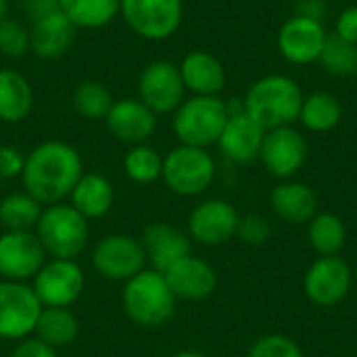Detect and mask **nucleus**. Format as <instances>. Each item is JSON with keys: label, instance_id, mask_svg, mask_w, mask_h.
I'll return each instance as SVG.
<instances>
[{"label": "nucleus", "instance_id": "17", "mask_svg": "<svg viewBox=\"0 0 357 357\" xmlns=\"http://www.w3.org/2000/svg\"><path fill=\"white\" fill-rule=\"evenodd\" d=\"M172 293L176 295V299L182 301H205L209 299L215 289H218V272L215 268L188 253L184 257H180L176 264H172L165 272H163Z\"/></svg>", "mask_w": 357, "mask_h": 357}, {"label": "nucleus", "instance_id": "25", "mask_svg": "<svg viewBox=\"0 0 357 357\" xmlns=\"http://www.w3.org/2000/svg\"><path fill=\"white\" fill-rule=\"evenodd\" d=\"M33 109V88L29 79L15 69H0V121L19 123Z\"/></svg>", "mask_w": 357, "mask_h": 357}, {"label": "nucleus", "instance_id": "29", "mask_svg": "<svg viewBox=\"0 0 357 357\" xmlns=\"http://www.w3.org/2000/svg\"><path fill=\"white\" fill-rule=\"evenodd\" d=\"M121 0H59V8L75 27L98 29L119 15Z\"/></svg>", "mask_w": 357, "mask_h": 357}, {"label": "nucleus", "instance_id": "11", "mask_svg": "<svg viewBox=\"0 0 357 357\" xmlns=\"http://www.w3.org/2000/svg\"><path fill=\"white\" fill-rule=\"evenodd\" d=\"M138 98L155 115L174 113L186 98L180 67L167 59L149 63L138 77Z\"/></svg>", "mask_w": 357, "mask_h": 357}, {"label": "nucleus", "instance_id": "24", "mask_svg": "<svg viewBox=\"0 0 357 357\" xmlns=\"http://www.w3.org/2000/svg\"><path fill=\"white\" fill-rule=\"evenodd\" d=\"M274 213L289 224H307L318 213V197L303 182H282L270 195Z\"/></svg>", "mask_w": 357, "mask_h": 357}, {"label": "nucleus", "instance_id": "12", "mask_svg": "<svg viewBox=\"0 0 357 357\" xmlns=\"http://www.w3.org/2000/svg\"><path fill=\"white\" fill-rule=\"evenodd\" d=\"M326 38H328V33L318 17L299 13L282 23L276 44H278L280 54L289 63L310 65V63L320 61Z\"/></svg>", "mask_w": 357, "mask_h": 357}, {"label": "nucleus", "instance_id": "27", "mask_svg": "<svg viewBox=\"0 0 357 357\" xmlns=\"http://www.w3.org/2000/svg\"><path fill=\"white\" fill-rule=\"evenodd\" d=\"M343 119V105L341 100L331 92H314L310 96H303L299 121L305 130L324 134L335 130Z\"/></svg>", "mask_w": 357, "mask_h": 357}, {"label": "nucleus", "instance_id": "39", "mask_svg": "<svg viewBox=\"0 0 357 357\" xmlns=\"http://www.w3.org/2000/svg\"><path fill=\"white\" fill-rule=\"evenodd\" d=\"M335 33L351 44H357V6H347L341 10L335 23Z\"/></svg>", "mask_w": 357, "mask_h": 357}, {"label": "nucleus", "instance_id": "30", "mask_svg": "<svg viewBox=\"0 0 357 357\" xmlns=\"http://www.w3.org/2000/svg\"><path fill=\"white\" fill-rule=\"evenodd\" d=\"M307 238L320 257H331V255H339L341 249L345 247L347 230H345V224L339 215L316 213L310 220Z\"/></svg>", "mask_w": 357, "mask_h": 357}, {"label": "nucleus", "instance_id": "21", "mask_svg": "<svg viewBox=\"0 0 357 357\" xmlns=\"http://www.w3.org/2000/svg\"><path fill=\"white\" fill-rule=\"evenodd\" d=\"M178 67L186 90H190L195 96H220V92L226 88V69L211 52L192 50Z\"/></svg>", "mask_w": 357, "mask_h": 357}, {"label": "nucleus", "instance_id": "9", "mask_svg": "<svg viewBox=\"0 0 357 357\" xmlns=\"http://www.w3.org/2000/svg\"><path fill=\"white\" fill-rule=\"evenodd\" d=\"M92 268L111 282H128L149 268L140 238L132 234H107L92 249Z\"/></svg>", "mask_w": 357, "mask_h": 357}, {"label": "nucleus", "instance_id": "19", "mask_svg": "<svg viewBox=\"0 0 357 357\" xmlns=\"http://www.w3.org/2000/svg\"><path fill=\"white\" fill-rule=\"evenodd\" d=\"M264 136H266V130L259 123H255L243 109L230 111V117L224 126L218 146L222 155L230 159L232 163L247 165L259 159Z\"/></svg>", "mask_w": 357, "mask_h": 357}, {"label": "nucleus", "instance_id": "4", "mask_svg": "<svg viewBox=\"0 0 357 357\" xmlns=\"http://www.w3.org/2000/svg\"><path fill=\"white\" fill-rule=\"evenodd\" d=\"M33 232L52 259H77L90 238L88 220L67 201L46 205Z\"/></svg>", "mask_w": 357, "mask_h": 357}, {"label": "nucleus", "instance_id": "6", "mask_svg": "<svg viewBox=\"0 0 357 357\" xmlns=\"http://www.w3.org/2000/svg\"><path fill=\"white\" fill-rule=\"evenodd\" d=\"M161 180L178 197H199L215 180V161L207 149L178 144L163 157Z\"/></svg>", "mask_w": 357, "mask_h": 357}, {"label": "nucleus", "instance_id": "31", "mask_svg": "<svg viewBox=\"0 0 357 357\" xmlns=\"http://www.w3.org/2000/svg\"><path fill=\"white\" fill-rule=\"evenodd\" d=\"M123 172L128 180L134 184H153L161 180L163 172V155H159L157 149L144 144L130 146V151L123 157Z\"/></svg>", "mask_w": 357, "mask_h": 357}, {"label": "nucleus", "instance_id": "36", "mask_svg": "<svg viewBox=\"0 0 357 357\" xmlns=\"http://www.w3.org/2000/svg\"><path fill=\"white\" fill-rule=\"evenodd\" d=\"M236 236L251 247H261L270 241L272 236V226L264 215L257 213H249L245 218L238 220V228H236Z\"/></svg>", "mask_w": 357, "mask_h": 357}, {"label": "nucleus", "instance_id": "1", "mask_svg": "<svg viewBox=\"0 0 357 357\" xmlns=\"http://www.w3.org/2000/svg\"><path fill=\"white\" fill-rule=\"evenodd\" d=\"M82 174L84 163L75 146L63 140H44L25 155L21 184L46 207L67 201Z\"/></svg>", "mask_w": 357, "mask_h": 357}, {"label": "nucleus", "instance_id": "10", "mask_svg": "<svg viewBox=\"0 0 357 357\" xmlns=\"http://www.w3.org/2000/svg\"><path fill=\"white\" fill-rule=\"evenodd\" d=\"M42 303L31 284L0 278V339L23 341L33 337Z\"/></svg>", "mask_w": 357, "mask_h": 357}, {"label": "nucleus", "instance_id": "5", "mask_svg": "<svg viewBox=\"0 0 357 357\" xmlns=\"http://www.w3.org/2000/svg\"><path fill=\"white\" fill-rule=\"evenodd\" d=\"M230 107L220 96H190L174 111V134L180 144L209 149L218 144Z\"/></svg>", "mask_w": 357, "mask_h": 357}, {"label": "nucleus", "instance_id": "34", "mask_svg": "<svg viewBox=\"0 0 357 357\" xmlns=\"http://www.w3.org/2000/svg\"><path fill=\"white\" fill-rule=\"evenodd\" d=\"M29 50V29L15 19L0 21V52L8 59H19Z\"/></svg>", "mask_w": 357, "mask_h": 357}, {"label": "nucleus", "instance_id": "13", "mask_svg": "<svg viewBox=\"0 0 357 357\" xmlns=\"http://www.w3.org/2000/svg\"><path fill=\"white\" fill-rule=\"evenodd\" d=\"M310 146L301 132L293 126L268 130L261 142L259 159L264 167L280 180L293 178L307 161Z\"/></svg>", "mask_w": 357, "mask_h": 357}, {"label": "nucleus", "instance_id": "23", "mask_svg": "<svg viewBox=\"0 0 357 357\" xmlns=\"http://www.w3.org/2000/svg\"><path fill=\"white\" fill-rule=\"evenodd\" d=\"M67 203L75 207L88 222L100 220L115 205V188L109 178L94 172H84L77 184L73 186Z\"/></svg>", "mask_w": 357, "mask_h": 357}, {"label": "nucleus", "instance_id": "22", "mask_svg": "<svg viewBox=\"0 0 357 357\" xmlns=\"http://www.w3.org/2000/svg\"><path fill=\"white\" fill-rule=\"evenodd\" d=\"M75 29L77 27L63 10H54L33 21L29 29V50H33L40 59H59L71 48Z\"/></svg>", "mask_w": 357, "mask_h": 357}, {"label": "nucleus", "instance_id": "7", "mask_svg": "<svg viewBox=\"0 0 357 357\" xmlns=\"http://www.w3.org/2000/svg\"><path fill=\"white\" fill-rule=\"evenodd\" d=\"M119 15L136 36L161 42L180 29L184 0H121Z\"/></svg>", "mask_w": 357, "mask_h": 357}, {"label": "nucleus", "instance_id": "2", "mask_svg": "<svg viewBox=\"0 0 357 357\" xmlns=\"http://www.w3.org/2000/svg\"><path fill=\"white\" fill-rule=\"evenodd\" d=\"M303 92L295 79L282 73L264 75L251 84L243 98V111L266 132L293 126L299 119Z\"/></svg>", "mask_w": 357, "mask_h": 357}, {"label": "nucleus", "instance_id": "40", "mask_svg": "<svg viewBox=\"0 0 357 357\" xmlns=\"http://www.w3.org/2000/svg\"><path fill=\"white\" fill-rule=\"evenodd\" d=\"M25 10L33 23V21H38L54 10H61V8H59V0H25Z\"/></svg>", "mask_w": 357, "mask_h": 357}, {"label": "nucleus", "instance_id": "26", "mask_svg": "<svg viewBox=\"0 0 357 357\" xmlns=\"http://www.w3.org/2000/svg\"><path fill=\"white\" fill-rule=\"evenodd\" d=\"M79 335V322L69 307H42L33 337L54 347L56 351L75 343Z\"/></svg>", "mask_w": 357, "mask_h": 357}, {"label": "nucleus", "instance_id": "43", "mask_svg": "<svg viewBox=\"0 0 357 357\" xmlns=\"http://www.w3.org/2000/svg\"><path fill=\"white\" fill-rule=\"evenodd\" d=\"M2 232H4V230H2V224H0V234H2Z\"/></svg>", "mask_w": 357, "mask_h": 357}, {"label": "nucleus", "instance_id": "41", "mask_svg": "<svg viewBox=\"0 0 357 357\" xmlns=\"http://www.w3.org/2000/svg\"><path fill=\"white\" fill-rule=\"evenodd\" d=\"M172 357H207V356H203V354H199V351H178V354H174Z\"/></svg>", "mask_w": 357, "mask_h": 357}, {"label": "nucleus", "instance_id": "32", "mask_svg": "<svg viewBox=\"0 0 357 357\" xmlns=\"http://www.w3.org/2000/svg\"><path fill=\"white\" fill-rule=\"evenodd\" d=\"M113 96L111 92L94 82V79H86L82 84H77V88L73 90V109L77 111V115H82L84 119H105L113 107Z\"/></svg>", "mask_w": 357, "mask_h": 357}, {"label": "nucleus", "instance_id": "15", "mask_svg": "<svg viewBox=\"0 0 357 357\" xmlns=\"http://www.w3.org/2000/svg\"><path fill=\"white\" fill-rule=\"evenodd\" d=\"M351 282L354 274L349 264L339 255H331L320 257L310 266L303 278V291L312 303L331 307L341 303L349 295Z\"/></svg>", "mask_w": 357, "mask_h": 357}, {"label": "nucleus", "instance_id": "8", "mask_svg": "<svg viewBox=\"0 0 357 357\" xmlns=\"http://www.w3.org/2000/svg\"><path fill=\"white\" fill-rule=\"evenodd\" d=\"M31 289L42 307H71L84 295L86 274L77 259L48 257L31 278Z\"/></svg>", "mask_w": 357, "mask_h": 357}, {"label": "nucleus", "instance_id": "42", "mask_svg": "<svg viewBox=\"0 0 357 357\" xmlns=\"http://www.w3.org/2000/svg\"><path fill=\"white\" fill-rule=\"evenodd\" d=\"M6 13H8V0H0V21L6 19Z\"/></svg>", "mask_w": 357, "mask_h": 357}, {"label": "nucleus", "instance_id": "18", "mask_svg": "<svg viewBox=\"0 0 357 357\" xmlns=\"http://www.w3.org/2000/svg\"><path fill=\"white\" fill-rule=\"evenodd\" d=\"M105 123L113 138L123 144H144L157 130V115L140 98H119L113 102Z\"/></svg>", "mask_w": 357, "mask_h": 357}, {"label": "nucleus", "instance_id": "37", "mask_svg": "<svg viewBox=\"0 0 357 357\" xmlns=\"http://www.w3.org/2000/svg\"><path fill=\"white\" fill-rule=\"evenodd\" d=\"M23 165H25V155L19 149H15L10 144L0 146V180L21 178Z\"/></svg>", "mask_w": 357, "mask_h": 357}, {"label": "nucleus", "instance_id": "28", "mask_svg": "<svg viewBox=\"0 0 357 357\" xmlns=\"http://www.w3.org/2000/svg\"><path fill=\"white\" fill-rule=\"evenodd\" d=\"M44 205L38 203L25 190L10 192L0 201V224L2 230L10 232H33L42 215Z\"/></svg>", "mask_w": 357, "mask_h": 357}, {"label": "nucleus", "instance_id": "14", "mask_svg": "<svg viewBox=\"0 0 357 357\" xmlns=\"http://www.w3.org/2000/svg\"><path fill=\"white\" fill-rule=\"evenodd\" d=\"M238 211L224 199H207L188 215V236L203 247H220L236 236Z\"/></svg>", "mask_w": 357, "mask_h": 357}, {"label": "nucleus", "instance_id": "33", "mask_svg": "<svg viewBox=\"0 0 357 357\" xmlns=\"http://www.w3.org/2000/svg\"><path fill=\"white\" fill-rule=\"evenodd\" d=\"M320 63L333 75H354L357 73V44L339 38L337 33L328 36L320 54Z\"/></svg>", "mask_w": 357, "mask_h": 357}, {"label": "nucleus", "instance_id": "38", "mask_svg": "<svg viewBox=\"0 0 357 357\" xmlns=\"http://www.w3.org/2000/svg\"><path fill=\"white\" fill-rule=\"evenodd\" d=\"M10 357H59L56 349L40 341L38 337H27L23 341H17Z\"/></svg>", "mask_w": 357, "mask_h": 357}, {"label": "nucleus", "instance_id": "20", "mask_svg": "<svg viewBox=\"0 0 357 357\" xmlns=\"http://www.w3.org/2000/svg\"><path fill=\"white\" fill-rule=\"evenodd\" d=\"M140 245L144 249L149 268L157 272H165L172 264H176L180 257L192 253L190 251V236L167 224V222H153L144 226L140 234Z\"/></svg>", "mask_w": 357, "mask_h": 357}, {"label": "nucleus", "instance_id": "3", "mask_svg": "<svg viewBox=\"0 0 357 357\" xmlns=\"http://www.w3.org/2000/svg\"><path fill=\"white\" fill-rule=\"evenodd\" d=\"M176 295L172 293L165 276L153 268L123 282L121 305L126 316L140 328L155 331L165 326L176 312Z\"/></svg>", "mask_w": 357, "mask_h": 357}, {"label": "nucleus", "instance_id": "16", "mask_svg": "<svg viewBox=\"0 0 357 357\" xmlns=\"http://www.w3.org/2000/svg\"><path fill=\"white\" fill-rule=\"evenodd\" d=\"M48 259L36 232L0 234V278L29 282Z\"/></svg>", "mask_w": 357, "mask_h": 357}, {"label": "nucleus", "instance_id": "35", "mask_svg": "<svg viewBox=\"0 0 357 357\" xmlns=\"http://www.w3.org/2000/svg\"><path fill=\"white\" fill-rule=\"evenodd\" d=\"M247 357H303L299 345L284 335H266L257 339Z\"/></svg>", "mask_w": 357, "mask_h": 357}]
</instances>
